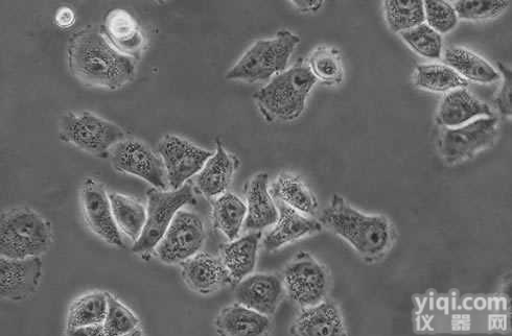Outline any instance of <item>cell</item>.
I'll return each mask as SVG.
<instances>
[{"instance_id":"obj_15","label":"cell","mask_w":512,"mask_h":336,"mask_svg":"<svg viewBox=\"0 0 512 336\" xmlns=\"http://www.w3.org/2000/svg\"><path fill=\"white\" fill-rule=\"evenodd\" d=\"M235 294L238 303L270 317L282 303L286 290L283 279L277 275L251 274L239 281Z\"/></svg>"},{"instance_id":"obj_18","label":"cell","mask_w":512,"mask_h":336,"mask_svg":"<svg viewBox=\"0 0 512 336\" xmlns=\"http://www.w3.org/2000/svg\"><path fill=\"white\" fill-rule=\"evenodd\" d=\"M100 30L116 51L135 60L141 59L145 36L129 12L123 9L110 10Z\"/></svg>"},{"instance_id":"obj_20","label":"cell","mask_w":512,"mask_h":336,"mask_svg":"<svg viewBox=\"0 0 512 336\" xmlns=\"http://www.w3.org/2000/svg\"><path fill=\"white\" fill-rule=\"evenodd\" d=\"M240 161L226 151L223 143L217 140V150L204 164L196 176V187L207 199H215L226 192L239 168Z\"/></svg>"},{"instance_id":"obj_39","label":"cell","mask_w":512,"mask_h":336,"mask_svg":"<svg viewBox=\"0 0 512 336\" xmlns=\"http://www.w3.org/2000/svg\"><path fill=\"white\" fill-rule=\"evenodd\" d=\"M292 5L302 13H314L322 8L321 0H293Z\"/></svg>"},{"instance_id":"obj_34","label":"cell","mask_w":512,"mask_h":336,"mask_svg":"<svg viewBox=\"0 0 512 336\" xmlns=\"http://www.w3.org/2000/svg\"><path fill=\"white\" fill-rule=\"evenodd\" d=\"M402 39L412 50L428 59H439L442 53V37L423 23L412 30L401 33Z\"/></svg>"},{"instance_id":"obj_9","label":"cell","mask_w":512,"mask_h":336,"mask_svg":"<svg viewBox=\"0 0 512 336\" xmlns=\"http://www.w3.org/2000/svg\"><path fill=\"white\" fill-rule=\"evenodd\" d=\"M205 239V227L200 216L180 210L154 252L166 264L182 263L201 251Z\"/></svg>"},{"instance_id":"obj_19","label":"cell","mask_w":512,"mask_h":336,"mask_svg":"<svg viewBox=\"0 0 512 336\" xmlns=\"http://www.w3.org/2000/svg\"><path fill=\"white\" fill-rule=\"evenodd\" d=\"M491 107L481 102L467 88L450 91L442 100L436 123L444 128H457L481 117H493Z\"/></svg>"},{"instance_id":"obj_11","label":"cell","mask_w":512,"mask_h":336,"mask_svg":"<svg viewBox=\"0 0 512 336\" xmlns=\"http://www.w3.org/2000/svg\"><path fill=\"white\" fill-rule=\"evenodd\" d=\"M109 158L115 171L141 178L154 188L168 189L164 161L144 142L124 139L110 150Z\"/></svg>"},{"instance_id":"obj_29","label":"cell","mask_w":512,"mask_h":336,"mask_svg":"<svg viewBox=\"0 0 512 336\" xmlns=\"http://www.w3.org/2000/svg\"><path fill=\"white\" fill-rule=\"evenodd\" d=\"M107 296L103 292H92L81 296L69 307L66 334L75 329L104 324L107 314Z\"/></svg>"},{"instance_id":"obj_21","label":"cell","mask_w":512,"mask_h":336,"mask_svg":"<svg viewBox=\"0 0 512 336\" xmlns=\"http://www.w3.org/2000/svg\"><path fill=\"white\" fill-rule=\"evenodd\" d=\"M247 216L245 227L250 231H262L273 226L279 216L278 208L269 188V176L260 173L245 185Z\"/></svg>"},{"instance_id":"obj_26","label":"cell","mask_w":512,"mask_h":336,"mask_svg":"<svg viewBox=\"0 0 512 336\" xmlns=\"http://www.w3.org/2000/svg\"><path fill=\"white\" fill-rule=\"evenodd\" d=\"M270 191L276 202H282L302 214L311 216V218L317 213V198L297 176L287 173L279 175Z\"/></svg>"},{"instance_id":"obj_25","label":"cell","mask_w":512,"mask_h":336,"mask_svg":"<svg viewBox=\"0 0 512 336\" xmlns=\"http://www.w3.org/2000/svg\"><path fill=\"white\" fill-rule=\"evenodd\" d=\"M445 62L465 80L480 84H492L500 81L497 69L485 59L467 48L453 46L445 54Z\"/></svg>"},{"instance_id":"obj_5","label":"cell","mask_w":512,"mask_h":336,"mask_svg":"<svg viewBox=\"0 0 512 336\" xmlns=\"http://www.w3.org/2000/svg\"><path fill=\"white\" fill-rule=\"evenodd\" d=\"M300 38L290 31H279L274 38L256 41L232 66L226 79L247 83L264 82L287 70Z\"/></svg>"},{"instance_id":"obj_27","label":"cell","mask_w":512,"mask_h":336,"mask_svg":"<svg viewBox=\"0 0 512 336\" xmlns=\"http://www.w3.org/2000/svg\"><path fill=\"white\" fill-rule=\"evenodd\" d=\"M246 216V202L231 192H224L212 201L214 227L224 234L229 242L240 236Z\"/></svg>"},{"instance_id":"obj_13","label":"cell","mask_w":512,"mask_h":336,"mask_svg":"<svg viewBox=\"0 0 512 336\" xmlns=\"http://www.w3.org/2000/svg\"><path fill=\"white\" fill-rule=\"evenodd\" d=\"M81 204L87 227L108 245L125 248L121 231L114 221L108 192L99 181L84 180Z\"/></svg>"},{"instance_id":"obj_8","label":"cell","mask_w":512,"mask_h":336,"mask_svg":"<svg viewBox=\"0 0 512 336\" xmlns=\"http://www.w3.org/2000/svg\"><path fill=\"white\" fill-rule=\"evenodd\" d=\"M283 281L286 294L301 308L318 304L328 295L327 269L304 251L298 253L288 264Z\"/></svg>"},{"instance_id":"obj_36","label":"cell","mask_w":512,"mask_h":336,"mask_svg":"<svg viewBox=\"0 0 512 336\" xmlns=\"http://www.w3.org/2000/svg\"><path fill=\"white\" fill-rule=\"evenodd\" d=\"M424 9L428 26L438 34H447L457 27L459 18L451 4L447 2H425Z\"/></svg>"},{"instance_id":"obj_14","label":"cell","mask_w":512,"mask_h":336,"mask_svg":"<svg viewBox=\"0 0 512 336\" xmlns=\"http://www.w3.org/2000/svg\"><path fill=\"white\" fill-rule=\"evenodd\" d=\"M42 277L40 257L26 259L0 258V296L19 302L38 290Z\"/></svg>"},{"instance_id":"obj_23","label":"cell","mask_w":512,"mask_h":336,"mask_svg":"<svg viewBox=\"0 0 512 336\" xmlns=\"http://www.w3.org/2000/svg\"><path fill=\"white\" fill-rule=\"evenodd\" d=\"M262 231H253L221 247V259L234 281H241L251 275L258 262Z\"/></svg>"},{"instance_id":"obj_38","label":"cell","mask_w":512,"mask_h":336,"mask_svg":"<svg viewBox=\"0 0 512 336\" xmlns=\"http://www.w3.org/2000/svg\"><path fill=\"white\" fill-rule=\"evenodd\" d=\"M56 24L61 29L72 28L76 22V14L73 9L61 7L55 16Z\"/></svg>"},{"instance_id":"obj_40","label":"cell","mask_w":512,"mask_h":336,"mask_svg":"<svg viewBox=\"0 0 512 336\" xmlns=\"http://www.w3.org/2000/svg\"><path fill=\"white\" fill-rule=\"evenodd\" d=\"M68 335H105L104 324L81 327Z\"/></svg>"},{"instance_id":"obj_16","label":"cell","mask_w":512,"mask_h":336,"mask_svg":"<svg viewBox=\"0 0 512 336\" xmlns=\"http://www.w3.org/2000/svg\"><path fill=\"white\" fill-rule=\"evenodd\" d=\"M181 275L192 291L200 295H211L232 280L221 258L205 252L181 263Z\"/></svg>"},{"instance_id":"obj_2","label":"cell","mask_w":512,"mask_h":336,"mask_svg":"<svg viewBox=\"0 0 512 336\" xmlns=\"http://www.w3.org/2000/svg\"><path fill=\"white\" fill-rule=\"evenodd\" d=\"M319 222L366 260L381 258L393 242V229L386 216L362 213L339 195H334Z\"/></svg>"},{"instance_id":"obj_37","label":"cell","mask_w":512,"mask_h":336,"mask_svg":"<svg viewBox=\"0 0 512 336\" xmlns=\"http://www.w3.org/2000/svg\"><path fill=\"white\" fill-rule=\"evenodd\" d=\"M498 68L500 70V76H502V87L496 96L495 104L499 111L504 116H511L512 114V75L511 69L501 62H498Z\"/></svg>"},{"instance_id":"obj_17","label":"cell","mask_w":512,"mask_h":336,"mask_svg":"<svg viewBox=\"0 0 512 336\" xmlns=\"http://www.w3.org/2000/svg\"><path fill=\"white\" fill-rule=\"evenodd\" d=\"M276 205L279 212L278 220L263 239L266 251L275 252L298 239L322 231V224L311 216L302 214L282 202H276Z\"/></svg>"},{"instance_id":"obj_35","label":"cell","mask_w":512,"mask_h":336,"mask_svg":"<svg viewBox=\"0 0 512 336\" xmlns=\"http://www.w3.org/2000/svg\"><path fill=\"white\" fill-rule=\"evenodd\" d=\"M510 6L506 0L479 2V0H460L454 5L458 18L469 21L494 19L502 15Z\"/></svg>"},{"instance_id":"obj_12","label":"cell","mask_w":512,"mask_h":336,"mask_svg":"<svg viewBox=\"0 0 512 336\" xmlns=\"http://www.w3.org/2000/svg\"><path fill=\"white\" fill-rule=\"evenodd\" d=\"M158 154L164 161L169 186L179 189L198 175L214 153L203 150L189 140L168 134L158 143Z\"/></svg>"},{"instance_id":"obj_1","label":"cell","mask_w":512,"mask_h":336,"mask_svg":"<svg viewBox=\"0 0 512 336\" xmlns=\"http://www.w3.org/2000/svg\"><path fill=\"white\" fill-rule=\"evenodd\" d=\"M67 54L69 70L86 86L116 90L135 77L133 59L116 51L101 30L87 27L75 34Z\"/></svg>"},{"instance_id":"obj_33","label":"cell","mask_w":512,"mask_h":336,"mask_svg":"<svg viewBox=\"0 0 512 336\" xmlns=\"http://www.w3.org/2000/svg\"><path fill=\"white\" fill-rule=\"evenodd\" d=\"M107 296V314L104 321L105 335H141L139 319L126 305L110 293Z\"/></svg>"},{"instance_id":"obj_7","label":"cell","mask_w":512,"mask_h":336,"mask_svg":"<svg viewBox=\"0 0 512 336\" xmlns=\"http://www.w3.org/2000/svg\"><path fill=\"white\" fill-rule=\"evenodd\" d=\"M147 221L141 237L132 248L135 254H148L154 251L175 215L185 205H196L197 199L193 187L185 184L176 190L151 188L147 192Z\"/></svg>"},{"instance_id":"obj_3","label":"cell","mask_w":512,"mask_h":336,"mask_svg":"<svg viewBox=\"0 0 512 336\" xmlns=\"http://www.w3.org/2000/svg\"><path fill=\"white\" fill-rule=\"evenodd\" d=\"M317 80L304 60L278 74L253 99L268 122H293L306 109Z\"/></svg>"},{"instance_id":"obj_10","label":"cell","mask_w":512,"mask_h":336,"mask_svg":"<svg viewBox=\"0 0 512 336\" xmlns=\"http://www.w3.org/2000/svg\"><path fill=\"white\" fill-rule=\"evenodd\" d=\"M499 122L493 117H481L457 128H445L439 140V152L449 164L469 159L491 147L498 135Z\"/></svg>"},{"instance_id":"obj_31","label":"cell","mask_w":512,"mask_h":336,"mask_svg":"<svg viewBox=\"0 0 512 336\" xmlns=\"http://www.w3.org/2000/svg\"><path fill=\"white\" fill-rule=\"evenodd\" d=\"M383 6L388 27L394 33L401 34L425 23L423 2L392 0L385 2Z\"/></svg>"},{"instance_id":"obj_32","label":"cell","mask_w":512,"mask_h":336,"mask_svg":"<svg viewBox=\"0 0 512 336\" xmlns=\"http://www.w3.org/2000/svg\"><path fill=\"white\" fill-rule=\"evenodd\" d=\"M308 66L316 80L335 86L343 82L342 57L335 47L319 46L309 58Z\"/></svg>"},{"instance_id":"obj_22","label":"cell","mask_w":512,"mask_h":336,"mask_svg":"<svg viewBox=\"0 0 512 336\" xmlns=\"http://www.w3.org/2000/svg\"><path fill=\"white\" fill-rule=\"evenodd\" d=\"M290 333L293 335H345L339 307L329 300L302 307Z\"/></svg>"},{"instance_id":"obj_28","label":"cell","mask_w":512,"mask_h":336,"mask_svg":"<svg viewBox=\"0 0 512 336\" xmlns=\"http://www.w3.org/2000/svg\"><path fill=\"white\" fill-rule=\"evenodd\" d=\"M108 197L116 225L121 233L135 243L146 225L147 208L141 202L119 192H108Z\"/></svg>"},{"instance_id":"obj_6","label":"cell","mask_w":512,"mask_h":336,"mask_svg":"<svg viewBox=\"0 0 512 336\" xmlns=\"http://www.w3.org/2000/svg\"><path fill=\"white\" fill-rule=\"evenodd\" d=\"M125 137L120 126L89 111L67 112L60 118L59 139L97 158H109L110 150Z\"/></svg>"},{"instance_id":"obj_4","label":"cell","mask_w":512,"mask_h":336,"mask_svg":"<svg viewBox=\"0 0 512 336\" xmlns=\"http://www.w3.org/2000/svg\"><path fill=\"white\" fill-rule=\"evenodd\" d=\"M53 240L52 226L42 215L28 207L4 212L0 223V254L11 259L40 257Z\"/></svg>"},{"instance_id":"obj_24","label":"cell","mask_w":512,"mask_h":336,"mask_svg":"<svg viewBox=\"0 0 512 336\" xmlns=\"http://www.w3.org/2000/svg\"><path fill=\"white\" fill-rule=\"evenodd\" d=\"M215 325L222 335H264L269 332L271 321L261 312L237 303L223 308Z\"/></svg>"},{"instance_id":"obj_30","label":"cell","mask_w":512,"mask_h":336,"mask_svg":"<svg viewBox=\"0 0 512 336\" xmlns=\"http://www.w3.org/2000/svg\"><path fill=\"white\" fill-rule=\"evenodd\" d=\"M415 84L418 88L433 92H450L467 88L469 82L447 65L421 64L416 67Z\"/></svg>"}]
</instances>
